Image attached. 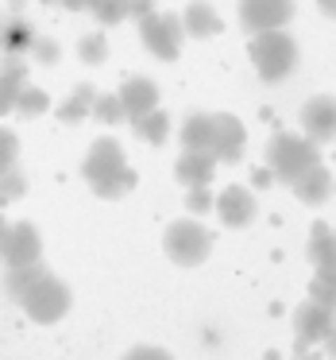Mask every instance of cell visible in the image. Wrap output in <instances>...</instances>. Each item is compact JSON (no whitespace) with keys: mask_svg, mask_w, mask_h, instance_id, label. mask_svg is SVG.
Wrapping results in <instances>:
<instances>
[{"mask_svg":"<svg viewBox=\"0 0 336 360\" xmlns=\"http://www.w3.org/2000/svg\"><path fill=\"white\" fill-rule=\"evenodd\" d=\"M93 20L101 27H116V24H124L128 20V0H93Z\"/></svg>","mask_w":336,"mask_h":360,"instance_id":"obj_28","label":"cell"},{"mask_svg":"<svg viewBox=\"0 0 336 360\" xmlns=\"http://www.w3.org/2000/svg\"><path fill=\"white\" fill-rule=\"evenodd\" d=\"M4 233H8V217L0 213V240H4Z\"/></svg>","mask_w":336,"mask_h":360,"instance_id":"obj_39","label":"cell"},{"mask_svg":"<svg viewBox=\"0 0 336 360\" xmlns=\"http://www.w3.org/2000/svg\"><path fill=\"white\" fill-rule=\"evenodd\" d=\"M178 136H182V151H209L213 148V112H189L182 120Z\"/></svg>","mask_w":336,"mask_h":360,"instance_id":"obj_19","label":"cell"},{"mask_svg":"<svg viewBox=\"0 0 336 360\" xmlns=\"http://www.w3.org/2000/svg\"><path fill=\"white\" fill-rule=\"evenodd\" d=\"M93 97H97V89L89 86V82H78L74 94L58 105V120H62V124H81V120L89 117V109H93Z\"/></svg>","mask_w":336,"mask_h":360,"instance_id":"obj_23","label":"cell"},{"mask_svg":"<svg viewBox=\"0 0 336 360\" xmlns=\"http://www.w3.org/2000/svg\"><path fill=\"white\" fill-rule=\"evenodd\" d=\"M124 360H174L166 349H159V345H135V349L124 352Z\"/></svg>","mask_w":336,"mask_h":360,"instance_id":"obj_33","label":"cell"},{"mask_svg":"<svg viewBox=\"0 0 336 360\" xmlns=\"http://www.w3.org/2000/svg\"><path fill=\"white\" fill-rule=\"evenodd\" d=\"M20 306H24V314L35 321V326H55V321H62L66 314H70L74 290L66 287L55 271H47L20 295Z\"/></svg>","mask_w":336,"mask_h":360,"instance_id":"obj_5","label":"cell"},{"mask_svg":"<svg viewBox=\"0 0 336 360\" xmlns=\"http://www.w3.org/2000/svg\"><path fill=\"white\" fill-rule=\"evenodd\" d=\"M58 4H66L70 12H89L93 8V0H58Z\"/></svg>","mask_w":336,"mask_h":360,"instance_id":"obj_36","label":"cell"},{"mask_svg":"<svg viewBox=\"0 0 336 360\" xmlns=\"http://www.w3.org/2000/svg\"><path fill=\"white\" fill-rule=\"evenodd\" d=\"M243 143H248V128L232 112H213V159L217 163H240Z\"/></svg>","mask_w":336,"mask_h":360,"instance_id":"obj_12","label":"cell"},{"mask_svg":"<svg viewBox=\"0 0 336 360\" xmlns=\"http://www.w3.org/2000/svg\"><path fill=\"white\" fill-rule=\"evenodd\" d=\"M47 271H51V267L43 264V259H39V264L4 267V275H0V287H4V295H8V298H16V302H20V295H24V290L32 287V283L39 279V275H47Z\"/></svg>","mask_w":336,"mask_h":360,"instance_id":"obj_22","label":"cell"},{"mask_svg":"<svg viewBox=\"0 0 336 360\" xmlns=\"http://www.w3.org/2000/svg\"><path fill=\"white\" fill-rule=\"evenodd\" d=\"M43 4H58V0H43Z\"/></svg>","mask_w":336,"mask_h":360,"instance_id":"obj_40","label":"cell"},{"mask_svg":"<svg viewBox=\"0 0 336 360\" xmlns=\"http://www.w3.org/2000/svg\"><path fill=\"white\" fill-rule=\"evenodd\" d=\"M309 298H313V302H321L325 310L336 314V267H313Z\"/></svg>","mask_w":336,"mask_h":360,"instance_id":"obj_24","label":"cell"},{"mask_svg":"<svg viewBox=\"0 0 336 360\" xmlns=\"http://www.w3.org/2000/svg\"><path fill=\"white\" fill-rule=\"evenodd\" d=\"M332 171H328L325 163H317L313 167V171H305L302 179L297 182H290V190H294V198L302 205H313V210H317V205H325L328 198H332Z\"/></svg>","mask_w":336,"mask_h":360,"instance_id":"obj_16","label":"cell"},{"mask_svg":"<svg viewBox=\"0 0 336 360\" xmlns=\"http://www.w3.org/2000/svg\"><path fill=\"white\" fill-rule=\"evenodd\" d=\"M140 24V43L147 47V55H155L159 63H174L182 55V43H186V32H182V16L178 12H147Z\"/></svg>","mask_w":336,"mask_h":360,"instance_id":"obj_6","label":"cell"},{"mask_svg":"<svg viewBox=\"0 0 336 360\" xmlns=\"http://www.w3.org/2000/svg\"><path fill=\"white\" fill-rule=\"evenodd\" d=\"M147 12H155V0H128V20H143Z\"/></svg>","mask_w":336,"mask_h":360,"instance_id":"obj_34","label":"cell"},{"mask_svg":"<svg viewBox=\"0 0 336 360\" xmlns=\"http://www.w3.org/2000/svg\"><path fill=\"white\" fill-rule=\"evenodd\" d=\"M128 124H132V132L140 136L143 143H151V148L170 140V117H166L163 109H151V112H143V117L128 120Z\"/></svg>","mask_w":336,"mask_h":360,"instance_id":"obj_21","label":"cell"},{"mask_svg":"<svg viewBox=\"0 0 336 360\" xmlns=\"http://www.w3.org/2000/svg\"><path fill=\"white\" fill-rule=\"evenodd\" d=\"M213 174H217V159H213L209 151H182L178 163H174V179L186 190L213 186Z\"/></svg>","mask_w":336,"mask_h":360,"instance_id":"obj_15","label":"cell"},{"mask_svg":"<svg viewBox=\"0 0 336 360\" xmlns=\"http://www.w3.org/2000/svg\"><path fill=\"white\" fill-rule=\"evenodd\" d=\"M24 86H27V58L4 55L0 58V117H8L16 109V97Z\"/></svg>","mask_w":336,"mask_h":360,"instance_id":"obj_17","label":"cell"},{"mask_svg":"<svg viewBox=\"0 0 336 360\" xmlns=\"http://www.w3.org/2000/svg\"><path fill=\"white\" fill-rule=\"evenodd\" d=\"M78 58L86 66H101V63H109V35L105 32H89V35H81V43H78Z\"/></svg>","mask_w":336,"mask_h":360,"instance_id":"obj_26","label":"cell"},{"mask_svg":"<svg viewBox=\"0 0 336 360\" xmlns=\"http://www.w3.org/2000/svg\"><path fill=\"white\" fill-rule=\"evenodd\" d=\"M317 8H321V16L336 20V0H317Z\"/></svg>","mask_w":336,"mask_h":360,"instance_id":"obj_37","label":"cell"},{"mask_svg":"<svg viewBox=\"0 0 336 360\" xmlns=\"http://www.w3.org/2000/svg\"><path fill=\"white\" fill-rule=\"evenodd\" d=\"M182 32H186V39H213L224 32V20L217 16L209 0H189L182 8Z\"/></svg>","mask_w":336,"mask_h":360,"instance_id":"obj_14","label":"cell"},{"mask_svg":"<svg viewBox=\"0 0 336 360\" xmlns=\"http://www.w3.org/2000/svg\"><path fill=\"white\" fill-rule=\"evenodd\" d=\"M24 194H27V179H24V171H16V167L0 171V205L20 202Z\"/></svg>","mask_w":336,"mask_h":360,"instance_id":"obj_29","label":"cell"},{"mask_svg":"<svg viewBox=\"0 0 336 360\" xmlns=\"http://www.w3.org/2000/svg\"><path fill=\"white\" fill-rule=\"evenodd\" d=\"M16 155H20V140L12 128H0V171L16 167Z\"/></svg>","mask_w":336,"mask_h":360,"instance_id":"obj_31","label":"cell"},{"mask_svg":"<svg viewBox=\"0 0 336 360\" xmlns=\"http://www.w3.org/2000/svg\"><path fill=\"white\" fill-rule=\"evenodd\" d=\"M51 109V94L47 89H39V86H24L20 89V97H16V117H24V120H32V117H43V112Z\"/></svg>","mask_w":336,"mask_h":360,"instance_id":"obj_25","label":"cell"},{"mask_svg":"<svg viewBox=\"0 0 336 360\" xmlns=\"http://www.w3.org/2000/svg\"><path fill=\"white\" fill-rule=\"evenodd\" d=\"M294 360H325V352H317V349H302V352H294Z\"/></svg>","mask_w":336,"mask_h":360,"instance_id":"obj_38","label":"cell"},{"mask_svg":"<svg viewBox=\"0 0 336 360\" xmlns=\"http://www.w3.org/2000/svg\"><path fill=\"white\" fill-rule=\"evenodd\" d=\"M89 117H97V124H124V120H128L124 117V105H120L116 94H97Z\"/></svg>","mask_w":336,"mask_h":360,"instance_id":"obj_27","label":"cell"},{"mask_svg":"<svg viewBox=\"0 0 336 360\" xmlns=\"http://www.w3.org/2000/svg\"><path fill=\"white\" fill-rule=\"evenodd\" d=\"M263 155H267V171L290 186V182H297L305 171H313L321 163V143H313L302 132H274L267 140Z\"/></svg>","mask_w":336,"mask_h":360,"instance_id":"obj_2","label":"cell"},{"mask_svg":"<svg viewBox=\"0 0 336 360\" xmlns=\"http://www.w3.org/2000/svg\"><path fill=\"white\" fill-rule=\"evenodd\" d=\"M236 12H240V27L248 35L278 32L294 20V0H240Z\"/></svg>","mask_w":336,"mask_h":360,"instance_id":"obj_7","label":"cell"},{"mask_svg":"<svg viewBox=\"0 0 336 360\" xmlns=\"http://www.w3.org/2000/svg\"><path fill=\"white\" fill-rule=\"evenodd\" d=\"M27 58H32L35 66H58V58H62V47H58L55 39H47V35H35L32 47H27Z\"/></svg>","mask_w":336,"mask_h":360,"instance_id":"obj_30","label":"cell"},{"mask_svg":"<svg viewBox=\"0 0 336 360\" xmlns=\"http://www.w3.org/2000/svg\"><path fill=\"white\" fill-rule=\"evenodd\" d=\"M305 252H309L313 267H336V229L325 225V221H313Z\"/></svg>","mask_w":336,"mask_h":360,"instance_id":"obj_20","label":"cell"},{"mask_svg":"<svg viewBox=\"0 0 336 360\" xmlns=\"http://www.w3.org/2000/svg\"><path fill=\"white\" fill-rule=\"evenodd\" d=\"M32 39H35V27L27 24V20H20L16 12L0 20V51H4V55L27 58V47H32Z\"/></svg>","mask_w":336,"mask_h":360,"instance_id":"obj_18","label":"cell"},{"mask_svg":"<svg viewBox=\"0 0 336 360\" xmlns=\"http://www.w3.org/2000/svg\"><path fill=\"white\" fill-rule=\"evenodd\" d=\"M116 97H120V105H124V117L128 120H135V117H143V112L159 109V86L151 78H143V74H132V78L120 82Z\"/></svg>","mask_w":336,"mask_h":360,"instance_id":"obj_13","label":"cell"},{"mask_svg":"<svg viewBox=\"0 0 336 360\" xmlns=\"http://www.w3.org/2000/svg\"><path fill=\"white\" fill-rule=\"evenodd\" d=\"M321 352H325L328 360H336V318H332V326L325 329V337H321Z\"/></svg>","mask_w":336,"mask_h":360,"instance_id":"obj_35","label":"cell"},{"mask_svg":"<svg viewBox=\"0 0 336 360\" xmlns=\"http://www.w3.org/2000/svg\"><path fill=\"white\" fill-rule=\"evenodd\" d=\"M186 210L194 213V217L209 213V210H213V190H209V186H194V190H186Z\"/></svg>","mask_w":336,"mask_h":360,"instance_id":"obj_32","label":"cell"},{"mask_svg":"<svg viewBox=\"0 0 336 360\" xmlns=\"http://www.w3.org/2000/svg\"><path fill=\"white\" fill-rule=\"evenodd\" d=\"M332 318L336 314L332 310H325L321 302H313V298H305L302 306H294V352H302V349H317L321 345V337H325V329L332 326Z\"/></svg>","mask_w":336,"mask_h":360,"instance_id":"obj_11","label":"cell"},{"mask_svg":"<svg viewBox=\"0 0 336 360\" xmlns=\"http://www.w3.org/2000/svg\"><path fill=\"white\" fill-rule=\"evenodd\" d=\"M0 259H4V267L39 264L43 259V233L32 225V221L8 225V233H4V240H0Z\"/></svg>","mask_w":336,"mask_h":360,"instance_id":"obj_8","label":"cell"},{"mask_svg":"<svg viewBox=\"0 0 336 360\" xmlns=\"http://www.w3.org/2000/svg\"><path fill=\"white\" fill-rule=\"evenodd\" d=\"M81 174H86L89 190L105 202H116V198H128L140 182V174L128 167L124 155V143L116 136H101V140L89 143L86 151V163H81Z\"/></svg>","mask_w":336,"mask_h":360,"instance_id":"obj_1","label":"cell"},{"mask_svg":"<svg viewBox=\"0 0 336 360\" xmlns=\"http://www.w3.org/2000/svg\"><path fill=\"white\" fill-rule=\"evenodd\" d=\"M248 55H251L255 74L267 82V86H278V82H286L290 74L297 70V39L290 32H282V27H278V32L251 35Z\"/></svg>","mask_w":336,"mask_h":360,"instance_id":"obj_3","label":"cell"},{"mask_svg":"<svg viewBox=\"0 0 336 360\" xmlns=\"http://www.w3.org/2000/svg\"><path fill=\"white\" fill-rule=\"evenodd\" d=\"M163 252L174 267H201L213 256V233L197 217L170 221L163 233Z\"/></svg>","mask_w":336,"mask_h":360,"instance_id":"obj_4","label":"cell"},{"mask_svg":"<svg viewBox=\"0 0 336 360\" xmlns=\"http://www.w3.org/2000/svg\"><path fill=\"white\" fill-rule=\"evenodd\" d=\"M297 124H302V136H309L313 143L336 140V97L332 94L309 97L297 112Z\"/></svg>","mask_w":336,"mask_h":360,"instance_id":"obj_10","label":"cell"},{"mask_svg":"<svg viewBox=\"0 0 336 360\" xmlns=\"http://www.w3.org/2000/svg\"><path fill=\"white\" fill-rule=\"evenodd\" d=\"M213 210H217V217H220L224 229H248L251 221L259 217L255 194H251L248 186H240V182H232V186L220 190V194L213 198Z\"/></svg>","mask_w":336,"mask_h":360,"instance_id":"obj_9","label":"cell"}]
</instances>
